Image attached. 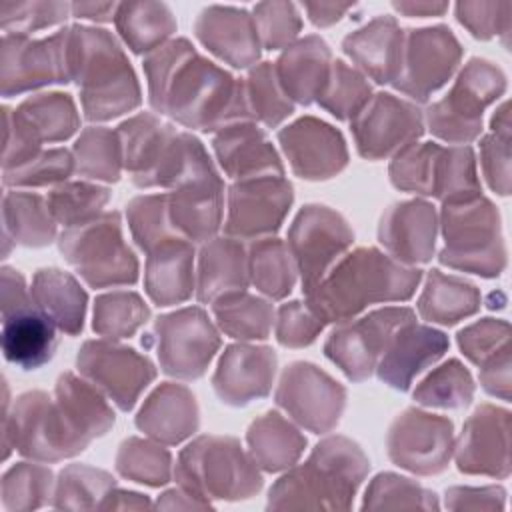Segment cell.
<instances>
[{
    "label": "cell",
    "instance_id": "obj_25",
    "mask_svg": "<svg viewBox=\"0 0 512 512\" xmlns=\"http://www.w3.org/2000/svg\"><path fill=\"white\" fill-rule=\"evenodd\" d=\"M404 34L390 16H378L364 28L346 36L344 52L364 68L376 82L386 84L396 78L402 56Z\"/></svg>",
    "mask_w": 512,
    "mask_h": 512
},
{
    "label": "cell",
    "instance_id": "obj_32",
    "mask_svg": "<svg viewBox=\"0 0 512 512\" xmlns=\"http://www.w3.org/2000/svg\"><path fill=\"white\" fill-rule=\"evenodd\" d=\"M138 428L150 436L174 444L194 432L198 424L194 396L178 386L158 388L136 418Z\"/></svg>",
    "mask_w": 512,
    "mask_h": 512
},
{
    "label": "cell",
    "instance_id": "obj_13",
    "mask_svg": "<svg viewBox=\"0 0 512 512\" xmlns=\"http://www.w3.org/2000/svg\"><path fill=\"white\" fill-rule=\"evenodd\" d=\"M452 424L418 410H406L392 424L388 454L398 464L418 474H434L450 456Z\"/></svg>",
    "mask_w": 512,
    "mask_h": 512
},
{
    "label": "cell",
    "instance_id": "obj_52",
    "mask_svg": "<svg viewBox=\"0 0 512 512\" xmlns=\"http://www.w3.org/2000/svg\"><path fill=\"white\" fill-rule=\"evenodd\" d=\"M254 14H256L254 18L258 22L260 38L268 50L282 48L300 30V16L294 4L266 2V4H258L254 8Z\"/></svg>",
    "mask_w": 512,
    "mask_h": 512
},
{
    "label": "cell",
    "instance_id": "obj_37",
    "mask_svg": "<svg viewBox=\"0 0 512 512\" xmlns=\"http://www.w3.org/2000/svg\"><path fill=\"white\" fill-rule=\"evenodd\" d=\"M222 330L234 338H266L272 326V308L256 296L230 292L214 302Z\"/></svg>",
    "mask_w": 512,
    "mask_h": 512
},
{
    "label": "cell",
    "instance_id": "obj_33",
    "mask_svg": "<svg viewBox=\"0 0 512 512\" xmlns=\"http://www.w3.org/2000/svg\"><path fill=\"white\" fill-rule=\"evenodd\" d=\"M246 274L242 246L234 240H216L202 250L198 298L208 302L216 296L238 292L248 284Z\"/></svg>",
    "mask_w": 512,
    "mask_h": 512
},
{
    "label": "cell",
    "instance_id": "obj_16",
    "mask_svg": "<svg viewBox=\"0 0 512 512\" xmlns=\"http://www.w3.org/2000/svg\"><path fill=\"white\" fill-rule=\"evenodd\" d=\"M352 130L362 156L382 158L422 134V116L416 106L392 94H376L356 114Z\"/></svg>",
    "mask_w": 512,
    "mask_h": 512
},
{
    "label": "cell",
    "instance_id": "obj_17",
    "mask_svg": "<svg viewBox=\"0 0 512 512\" xmlns=\"http://www.w3.org/2000/svg\"><path fill=\"white\" fill-rule=\"evenodd\" d=\"M78 368L102 386L112 400L130 410L142 388L154 378V366L132 348L106 342H86L78 354Z\"/></svg>",
    "mask_w": 512,
    "mask_h": 512
},
{
    "label": "cell",
    "instance_id": "obj_26",
    "mask_svg": "<svg viewBox=\"0 0 512 512\" xmlns=\"http://www.w3.org/2000/svg\"><path fill=\"white\" fill-rule=\"evenodd\" d=\"M330 74V50L318 36L290 46L278 60V82L286 96L310 104L320 96Z\"/></svg>",
    "mask_w": 512,
    "mask_h": 512
},
{
    "label": "cell",
    "instance_id": "obj_14",
    "mask_svg": "<svg viewBox=\"0 0 512 512\" xmlns=\"http://www.w3.org/2000/svg\"><path fill=\"white\" fill-rule=\"evenodd\" d=\"M276 400L300 424L314 432L330 430L344 406V390L310 364L286 368Z\"/></svg>",
    "mask_w": 512,
    "mask_h": 512
},
{
    "label": "cell",
    "instance_id": "obj_10",
    "mask_svg": "<svg viewBox=\"0 0 512 512\" xmlns=\"http://www.w3.org/2000/svg\"><path fill=\"white\" fill-rule=\"evenodd\" d=\"M352 232L340 214L326 206H306L296 216L288 244L302 276L304 292L310 294L330 272L336 258L350 246Z\"/></svg>",
    "mask_w": 512,
    "mask_h": 512
},
{
    "label": "cell",
    "instance_id": "obj_34",
    "mask_svg": "<svg viewBox=\"0 0 512 512\" xmlns=\"http://www.w3.org/2000/svg\"><path fill=\"white\" fill-rule=\"evenodd\" d=\"M56 402L86 442L104 434L114 424V412L106 402L86 382L72 374L60 376L56 384Z\"/></svg>",
    "mask_w": 512,
    "mask_h": 512
},
{
    "label": "cell",
    "instance_id": "obj_22",
    "mask_svg": "<svg viewBox=\"0 0 512 512\" xmlns=\"http://www.w3.org/2000/svg\"><path fill=\"white\" fill-rule=\"evenodd\" d=\"M196 36L220 58L246 68L258 58V36L246 10L212 6L200 12Z\"/></svg>",
    "mask_w": 512,
    "mask_h": 512
},
{
    "label": "cell",
    "instance_id": "obj_51",
    "mask_svg": "<svg viewBox=\"0 0 512 512\" xmlns=\"http://www.w3.org/2000/svg\"><path fill=\"white\" fill-rule=\"evenodd\" d=\"M170 456L166 450L142 440L124 442L118 454V470L136 482L164 484L168 482Z\"/></svg>",
    "mask_w": 512,
    "mask_h": 512
},
{
    "label": "cell",
    "instance_id": "obj_38",
    "mask_svg": "<svg viewBox=\"0 0 512 512\" xmlns=\"http://www.w3.org/2000/svg\"><path fill=\"white\" fill-rule=\"evenodd\" d=\"M418 308L428 320L454 324L460 316H466L476 308V290L462 280L446 278L438 270H432Z\"/></svg>",
    "mask_w": 512,
    "mask_h": 512
},
{
    "label": "cell",
    "instance_id": "obj_44",
    "mask_svg": "<svg viewBox=\"0 0 512 512\" xmlns=\"http://www.w3.org/2000/svg\"><path fill=\"white\" fill-rule=\"evenodd\" d=\"M128 220L136 242L146 252H152L156 246L172 240L174 236L180 238L170 226L166 196L134 198L128 206Z\"/></svg>",
    "mask_w": 512,
    "mask_h": 512
},
{
    "label": "cell",
    "instance_id": "obj_6",
    "mask_svg": "<svg viewBox=\"0 0 512 512\" xmlns=\"http://www.w3.org/2000/svg\"><path fill=\"white\" fill-rule=\"evenodd\" d=\"M60 252L94 288L132 284L138 262L122 240L116 212L68 228L60 236Z\"/></svg>",
    "mask_w": 512,
    "mask_h": 512
},
{
    "label": "cell",
    "instance_id": "obj_15",
    "mask_svg": "<svg viewBox=\"0 0 512 512\" xmlns=\"http://www.w3.org/2000/svg\"><path fill=\"white\" fill-rule=\"evenodd\" d=\"M292 204V186L280 176L250 178L230 188L226 232L242 238L280 228Z\"/></svg>",
    "mask_w": 512,
    "mask_h": 512
},
{
    "label": "cell",
    "instance_id": "obj_27",
    "mask_svg": "<svg viewBox=\"0 0 512 512\" xmlns=\"http://www.w3.org/2000/svg\"><path fill=\"white\" fill-rule=\"evenodd\" d=\"M168 214L180 238L208 240L220 226L222 182L206 180L178 188L170 198Z\"/></svg>",
    "mask_w": 512,
    "mask_h": 512
},
{
    "label": "cell",
    "instance_id": "obj_48",
    "mask_svg": "<svg viewBox=\"0 0 512 512\" xmlns=\"http://www.w3.org/2000/svg\"><path fill=\"white\" fill-rule=\"evenodd\" d=\"M246 96L252 100V116L262 120L266 126H276L294 112L292 102L278 86V78L274 76V66L270 62H264L250 72Z\"/></svg>",
    "mask_w": 512,
    "mask_h": 512
},
{
    "label": "cell",
    "instance_id": "obj_23",
    "mask_svg": "<svg viewBox=\"0 0 512 512\" xmlns=\"http://www.w3.org/2000/svg\"><path fill=\"white\" fill-rule=\"evenodd\" d=\"M212 144L224 172L232 178L282 176V164L272 144L252 124L226 126Z\"/></svg>",
    "mask_w": 512,
    "mask_h": 512
},
{
    "label": "cell",
    "instance_id": "obj_1",
    "mask_svg": "<svg viewBox=\"0 0 512 512\" xmlns=\"http://www.w3.org/2000/svg\"><path fill=\"white\" fill-rule=\"evenodd\" d=\"M144 68L152 108L188 128L208 132L252 116L242 82L200 58L184 38L160 46Z\"/></svg>",
    "mask_w": 512,
    "mask_h": 512
},
{
    "label": "cell",
    "instance_id": "obj_5",
    "mask_svg": "<svg viewBox=\"0 0 512 512\" xmlns=\"http://www.w3.org/2000/svg\"><path fill=\"white\" fill-rule=\"evenodd\" d=\"M4 460L10 450L42 462H54L74 456L88 444L66 418L64 410L44 392L22 394L8 412V386L4 384V420H2Z\"/></svg>",
    "mask_w": 512,
    "mask_h": 512
},
{
    "label": "cell",
    "instance_id": "obj_7",
    "mask_svg": "<svg viewBox=\"0 0 512 512\" xmlns=\"http://www.w3.org/2000/svg\"><path fill=\"white\" fill-rule=\"evenodd\" d=\"M176 474L196 496L246 498L262 486L260 474L232 438L196 440L180 454Z\"/></svg>",
    "mask_w": 512,
    "mask_h": 512
},
{
    "label": "cell",
    "instance_id": "obj_20",
    "mask_svg": "<svg viewBox=\"0 0 512 512\" xmlns=\"http://www.w3.org/2000/svg\"><path fill=\"white\" fill-rule=\"evenodd\" d=\"M56 324L34 300L2 314L4 358L24 370H34L54 356Z\"/></svg>",
    "mask_w": 512,
    "mask_h": 512
},
{
    "label": "cell",
    "instance_id": "obj_8",
    "mask_svg": "<svg viewBox=\"0 0 512 512\" xmlns=\"http://www.w3.org/2000/svg\"><path fill=\"white\" fill-rule=\"evenodd\" d=\"M70 28L34 40L24 34H4L0 50L2 96L10 98L46 84L70 82Z\"/></svg>",
    "mask_w": 512,
    "mask_h": 512
},
{
    "label": "cell",
    "instance_id": "obj_2",
    "mask_svg": "<svg viewBox=\"0 0 512 512\" xmlns=\"http://www.w3.org/2000/svg\"><path fill=\"white\" fill-rule=\"evenodd\" d=\"M420 270L404 268L374 248H360L334 264L308 294L310 308L324 322H346L372 302L412 296Z\"/></svg>",
    "mask_w": 512,
    "mask_h": 512
},
{
    "label": "cell",
    "instance_id": "obj_53",
    "mask_svg": "<svg viewBox=\"0 0 512 512\" xmlns=\"http://www.w3.org/2000/svg\"><path fill=\"white\" fill-rule=\"evenodd\" d=\"M324 320L302 302H290L280 308L278 314V342L284 346H304L310 344L316 334L324 328Z\"/></svg>",
    "mask_w": 512,
    "mask_h": 512
},
{
    "label": "cell",
    "instance_id": "obj_12",
    "mask_svg": "<svg viewBox=\"0 0 512 512\" xmlns=\"http://www.w3.org/2000/svg\"><path fill=\"white\" fill-rule=\"evenodd\" d=\"M154 332L162 370L178 378H198L220 344L216 330L198 308L158 318Z\"/></svg>",
    "mask_w": 512,
    "mask_h": 512
},
{
    "label": "cell",
    "instance_id": "obj_49",
    "mask_svg": "<svg viewBox=\"0 0 512 512\" xmlns=\"http://www.w3.org/2000/svg\"><path fill=\"white\" fill-rule=\"evenodd\" d=\"M70 4L64 2H2L0 28L4 34H24L60 24L66 20Z\"/></svg>",
    "mask_w": 512,
    "mask_h": 512
},
{
    "label": "cell",
    "instance_id": "obj_18",
    "mask_svg": "<svg viewBox=\"0 0 512 512\" xmlns=\"http://www.w3.org/2000/svg\"><path fill=\"white\" fill-rule=\"evenodd\" d=\"M280 144L290 160L292 170L300 178H330L346 164V148L342 136L316 118H302L284 128Z\"/></svg>",
    "mask_w": 512,
    "mask_h": 512
},
{
    "label": "cell",
    "instance_id": "obj_46",
    "mask_svg": "<svg viewBox=\"0 0 512 512\" xmlns=\"http://www.w3.org/2000/svg\"><path fill=\"white\" fill-rule=\"evenodd\" d=\"M472 380L456 360H450L432 372L414 392V398L426 406L460 408L470 402Z\"/></svg>",
    "mask_w": 512,
    "mask_h": 512
},
{
    "label": "cell",
    "instance_id": "obj_50",
    "mask_svg": "<svg viewBox=\"0 0 512 512\" xmlns=\"http://www.w3.org/2000/svg\"><path fill=\"white\" fill-rule=\"evenodd\" d=\"M74 168V160L68 150L54 148L42 150L30 162L2 172V184L8 188H22V186H46L66 178Z\"/></svg>",
    "mask_w": 512,
    "mask_h": 512
},
{
    "label": "cell",
    "instance_id": "obj_42",
    "mask_svg": "<svg viewBox=\"0 0 512 512\" xmlns=\"http://www.w3.org/2000/svg\"><path fill=\"white\" fill-rule=\"evenodd\" d=\"M52 472L44 466L20 462L2 476V506L6 510H30L46 502Z\"/></svg>",
    "mask_w": 512,
    "mask_h": 512
},
{
    "label": "cell",
    "instance_id": "obj_30",
    "mask_svg": "<svg viewBox=\"0 0 512 512\" xmlns=\"http://www.w3.org/2000/svg\"><path fill=\"white\" fill-rule=\"evenodd\" d=\"M34 304L66 334H78L84 324L86 294L78 282L56 268L38 270L32 288Z\"/></svg>",
    "mask_w": 512,
    "mask_h": 512
},
{
    "label": "cell",
    "instance_id": "obj_39",
    "mask_svg": "<svg viewBox=\"0 0 512 512\" xmlns=\"http://www.w3.org/2000/svg\"><path fill=\"white\" fill-rule=\"evenodd\" d=\"M108 198L110 194L106 188L92 186L86 182H70L56 186L46 196V204L52 218L58 224L72 228L96 218V214L108 202Z\"/></svg>",
    "mask_w": 512,
    "mask_h": 512
},
{
    "label": "cell",
    "instance_id": "obj_41",
    "mask_svg": "<svg viewBox=\"0 0 512 512\" xmlns=\"http://www.w3.org/2000/svg\"><path fill=\"white\" fill-rule=\"evenodd\" d=\"M290 254L280 240H262L252 246L250 268L252 282L268 296L282 298L294 286V268L290 264Z\"/></svg>",
    "mask_w": 512,
    "mask_h": 512
},
{
    "label": "cell",
    "instance_id": "obj_21",
    "mask_svg": "<svg viewBox=\"0 0 512 512\" xmlns=\"http://www.w3.org/2000/svg\"><path fill=\"white\" fill-rule=\"evenodd\" d=\"M276 368V356L270 348L230 346L214 374V390L226 404H246L264 396Z\"/></svg>",
    "mask_w": 512,
    "mask_h": 512
},
{
    "label": "cell",
    "instance_id": "obj_36",
    "mask_svg": "<svg viewBox=\"0 0 512 512\" xmlns=\"http://www.w3.org/2000/svg\"><path fill=\"white\" fill-rule=\"evenodd\" d=\"M248 442L260 466L270 472L290 466L306 446V440L276 412H268L252 424Z\"/></svg>",
    "mask_w": 512,
    "mask_h": 512
},
{
    "label": "cell",
    "instance_id": "obj_24",
    "mask_svg": "<svg viewBox=\"0 0 512 512\" xmlns=\"http://www.w3.org/2000/svg\"><path fill=\"white\" fill-rule=\"evenodd\" d=\"M434 210L424 202L392 206L380 224V242L406 262H426L434 250Z\"/></svg>",
    "mask_w": 512,
    "mask_h": 512
},
{
    "label": "cell",
    "instance_id": "obj_29",
    "mask_svg": "<svg viewBox=\"0 0 512 512\" xmlns=\"http://www.w3.org/2000/svg\"><path fill=\"white\" fill-rule=\"evenodd\" d=\"M2 238L4 258L8 256V242L22 246H46L54 240L56 220L42 196L32 192L6 190L2 198Z\"/></svg>",
    "mask_w": 512,
    "mask_h": 512
},
{
    "label": "cell",
    "instance_id": "obj_47",
    "mask_svg": "<svg viewBox=\"0 0 512 512\" xmlns=\"http://www.w3.org/2000/svg\"><path fill=\"white\" fill-rule=\"evenodd\" d=\"M114 486V480L102 472L88 466H68L60 474V482L56 488L54 506L58 508H90L100 506L94 498H106Z\"/></svg>",
    "mask_w": 512,
    "mask_h": 512
},
{
    "label": "cell",
    "instance_id": "obj_43",
    "mask_svg": "<svg viewBox=\"0 0 512 512\" xmlns=\"http://www.w3.org/2000/svg\"><path fill=\"white\" fill-rule=\"evenodd\" d=\"M78 172L88 178L118 180L120 174V144L110 130L88 128L74 146Z\"/></svg>",
    "mask_w": 512,
    "mask_h": 512
},
{
    "label": "cell",
    "instance_id": "obj_54",
    "mask_svg": "<svg viewBox=\"0 0 512 512\" xmlns=\"http://www.w3.org/2000/svg\"><path fill=\"white\" fill-rule=\"evenodd\" d=\"M388 496L396 498L390 508H410V506H424V508L434 506L436 508V502H430V500L426 502V498L432 496L430 492L408 482V478H400L394 474H380L374 480V484L370 486V490L366 494L364 508H376Z\"/></svg>",
    "mask_w": 512,
    "mask_h": 512
},
{
    "label": "cell",
    "instance_id": "obj_55",
    "mask_svg": "<svg viewBox=\"0 0 512 512\" xmlns=\"http://www.w3.org/2000/svg\"><path fill=\"white\" fill-rule=\"evenodd\" d=\"M304 8L316 26H330L344 16L350 4H304Z\"/></svg>",
    "mask_w": 512,
    "mask_h": 512
},
{
    "label": "cell",
    "instance_id": "obj_11",
    "mask_svg": "<svg viewBox=\"0 0 512 512\" xmlns=\"http://www.w3.org/2000/svg\"><path fill=\"white\" fill-rule=\"evenodd\" d=\"M458 58L460 46L448 28L410 30L392 84L416 100H426L450 78Z\"/></svg>",
    "mask_w": 512,
    "mask_h": 512
},
{
    "label": "cell",
    "instance_id": "obj_56",
    "mask_svg": "<svg viewBox=\"0 0 512 512\" xmlns=\"http://www.w3.org/2000/svg\"><path fill=\"white\" fill-rule=\"evenodd\" d=\"M70 10L74 16L78 18H90V20H98V22H106L112 20L116 16L118 6L116 4H94V2H76L70 4Z\"/></svg>",
    "mask_w": 512,
    "mask_h": 512
},
{
    "label": "cell",
    "instance_id": "obj_3",
    "mask_svg": "<svg viewBox=\"0 0 512 512\" xmlns=\"http://www.w3.org/2000/svg\"><path fill=\"white\" fill-rule=\"evenodd\" d=\"M70 80L80 86L86 118L108 120L140 102V90L122 48L108 30L72 26Z\"/></svg>",
    "mask_w": 512,
    "mask_h": 512
},
{
    "label": "cell",
    "instance_id": "obj_40",
    "mask_svg": "<svg viewBox=\"0 0 512 512\" xmlns=\"http://www.w3.org/2000/svg\"><path fill=\"white\" fill-rule=\"evenodd\" d=\"M370 86L366 80L348 68L342 60L332 62L328 80L318 96L322 108H326L338 120L354 118L364 104H368Z\"/></svg>",
    "mask_w": 512,
    "mask_h": 512
},
{
    "label": "cell",
    "instance_id": "obj_19",
    "mask_svg": "<svg viewBox=\"0 0 512 512\" xmlns=\"http://www.w3.org/2000/svg\"><path fill=\"white\" fill-rule=\"evenodd\" d=\"M446 348L448 340L442 332L414 322L404 324L392 336L376 366L378 378L396 390H408L414 376L434 364Z\"/></svg>",
    "mask_w": 512,
    "mask_h": 512
},
{
    "label": "cell",
    "instance_id": "obj_9",
    "mask_svg": "<svg viewBox=\"0 0 512 512\" xmlns=\"http://www.w3.org/2000/svg\"><path fill=\"white\" fill-rule=\"evenodd\" d=\"M410 322H414V312L408 308L376 310L352 324L338 326L326 340V356L350 380H364L378 366L398 328Z\"/></svg>",
    "mask_w": 512,
    "mask_h": 512
},
{
    "label": "cell",
    "instance_id": "obj_45",
    "mask_svg": "<svg viewBox=\"0 0 512 512\" xmlns=\"http://www.w3.org/2000/svg\"><path fill=\"white\" fill-rule=\"evenodd\" d=\"M148 318V308L136 294L118 292L98 298L94 330L108 338L130 336Z\"/></svg>",
    "mask_w": 512,
    "mask_h": 512
},
{
    "label": "cell",
    "instance_id": "obj_35",
    "mask_svg": "<svg viewBox=\"0 0 512 512\" xmlns=\"http://www.w3.org/2000/svg\"><path fill=\"white\" fill-rule=\"evenodd\" d=\"M114 20L126 44L138 54L156 48L176 30V22L168 6L156 2L120 4Z\"/></svg>",
    "mask_w": 512,
    "mask_h": 512
},
{
    "label": "cell",
    "instance_id": "obj_4",
    "mask_svg": "<svg viewBox=\"0 0 512 512\" xmlns=\"http://www.w3.org/2000/svg\"><path fill=\"white\" fill-rule=\"evenodd\" d=\"M366 468L368 460L356 444L346 438H328L316 446L302 468L280 478L270 490V506L346 508Z\"/></svg>",
    "mask_w": 512,
    "mask_h": 512
},
{
    "label": "cell",
    "instance_id": "obj_31",
    "mask_svg": "<svg viewBox=\"0 0 512 512\" xmlns=\"http://www.w3.org/2000/svg\"><path fill=\"white\" fill-rule=\"evenodd\" d=\"M8 110L14 124L36 144L66 140L78 128V116L68 94H36Z\"/></svg>",
    "mask_w": 512,
    "mask_h": 512
},
{
    "label": "cell",
    "instance_id": "obj_28",
    "mask_svg": "<svg viewBox=\"0 0 512 512\" xmlns=\"http://www.w3.org/2000/svg\"><path fill=\"white\" fill-rule=\"evenodd\" d=\"M192 256V246L184 238H172L150 252L146 290L158 306H168L190 296Z\"/></svg>",
    "mask_w": 512,
    "mask_h": 512
},
{
    "label": "cell",
    "instance_id": "obj_57",
    "mask_svg": "<svg viewBox=\"0 0 512 512\" xmlns=\"http://www.w3.org/2000/svg\"><path fill=\"white\" fill-rule=\"evenodd\" d=\"M392 6L398 12H404L408 16H434V14H442L448 8L446 4H434V2H394Z\"/></svg>",
    "mask_w": 512,
    "mask_h": 512
}]
</instances>
